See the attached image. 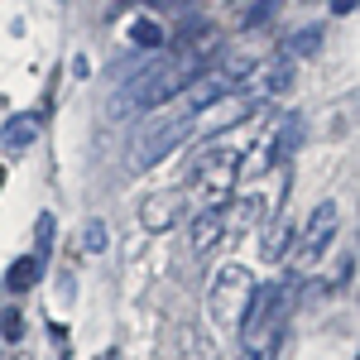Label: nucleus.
<instances>
[{"label": "nucleus", "mask_w": 360, "mask_h": 360, "mask_svg": "<svg viewBox=\"0 0 360 360\" xmlns=\"http://www.w3.org/2000/svg\"><path fill=\"white\" fill-rule=\"evenodd\" d=\"M106 245H111V231H106V221H86V226H82V250H86V255H101Z\"/></svg>", "instance_id": "11"}, {"label": "nucleus", "mask_w": 360, "mask_h": 360, "mask_svg": "<svg viewBox=\"0 0 360 360\" xmlns=\"http://www.w3.org/2000/svg\"><path fill=\"white\" fill-rule=\"evenodd\" d=\"M226 231V221H221V207H207L202 217L193 221V250H212V240Z\"/></svg>", "instance_id": "9"}, {"label": "nucleus", "mask_w": 360, "mask_h": 360, "mask_svg": "<svg viewBox=\"0 0 360 360\" xmlns=\"http://www.w3.org/2000/svg\"><path fill=\"white\" fill-rule=\"evenodd\" d=\"M298 144H303V115L293 111V115H283V120H278V139H274V149H269V164L283 168L293 154H298Z\"/></svg>", "instance_id": "6"}, {"label": "nucleus", "mask_w": 360, "mask_h": 360, "mask_svg": "<svg viewBox=\"0 0 360 360\" xmlns=\"http://www.w3.org/2000/svg\"><path fill=\"white\" fill-rule=\"evenodd\" d=\"M44 269V259L39 255H29V259H15L10 269H5V293H29L34 288V278Z\"/></svg>", "instance_id": "8"}, {"label": "nucleus", "mask_w": 360, "mask_h": 360, "mask_svg": "<svg viewBox=\"0 0 360 360\" xmlns=\"http://www.w3.org/2000/svg\"><path fill=\"white\" fill-rule=\"evenodd\" d=\"M178 207H183V193H154L139 207V221L149 226V231H168V226L178 221Z\"/></svg>", "instance_id": "4"}, {"label": "nucleus", "mask_w": 360, "mask_h": 360, "mask_svg": "<svg viewBox=\"0 0 360 360\" xmlns=\"http://www.w3.org/2000/svg\"><path fill=\"white\" fill-rule=\"evenodd\" d=\"M25 336V312L20 307H5L0 312V341H20Z\"/></svg>", "instance_id": "13"}, {"label": "nucleus", "mask_w": 360, "mask_h": 360, "mask_svg": "<svg viewBox=\"0 0 360 360\" xmlns=\"http://www.w3.org/2000/svg\"><path fill=\"white\" fill-rule=\"evenodd\" d=\"M288 236H293V226H288V221L274 226V236L264 240V259H283V250H288Z\"/></svg>", "instance_id": "14"}, {"label": "nucleus", "mask_w": 360, "mask_h": 360, "mask_svg": "<svg viewBox=\"0 0 360 360\" xmlns=\"http://www.w3.org/2000/svg\"><path fill=\"white\" fill-rule=\"evenodd\" d=\"M34 240H39V245H34V255H39V259H49V250H53V217H39Z\"/></svg>", "instance_id": "15"}, {"label": "nucleus", "mask_w": 360, "mask_h": 360, "mask_svg": "<svg viewBox=\"0 0 360 360\" xmlns=\"http://www.w3.org/2000/svg\"><path fill=\"white\" fill-rule=\"evenodd\" d=\"M130 39H135L139 49H159V44H164V29L154 25V20H135V25H130Z\"/></svg>", "instance_id": "12"}, {"label": "nucleus", "mask_w": 360, "mask_h": 360, "mask_svg": "<svg viewBox=\"0 0 360 360\" xmlns=\"http://www.w3.org/2000/svg\"><path fill=\"white\" fill-rule=\"evenodd\" d=\"M0 188H5V168H0Z\"/></svg>", "instance_id": "20"}, {"label": "nucleus", "mask_w": 360, "mask_h": 360, "mask_svg": "<svg viewBox=\"0 0 360 360\" xmlns=\"http://www.w3.org/2000/svg\"><path fill=\"white\" fill-rule=\"evenodd\" d=\"M322 49V29H298V34H288V53L293 58H312Z\"/></svg>", "instance_id": "10"}, {"label": "nucleus", "mask_w": 360, "mask_h": 360, "mask_svg": "<svg viewBox=\"0 0 360 360\" xmlns=\"http://www.w3.org/2000/svg\"><path fill=\"white\" fill-rule=\"evenodd\" d=\"M274 5H278V0H259V5H250V15H245V29H259V25H269V15H274Z\"/></svg>", "instance_id": "16"}, {"label": "nucleus", "mask_w": 360, "mask_h": 360, "mask_svg": "<svg viewBox=\"0 0 360 360\" xmlns=\"http://www.w3.org/2000/svg\"><path fill=\"white\" fill-rule=\"evenodd\" d=\"M336 226H341V212H336V202H322V207L312 212L307 231H303V255H307V259L327 255V245H332V236H336Z\"/></svg>", "instance_id": "3"}, {"label": "nucleus", "mask_w": 360, "mask_h": 360, "mask_svg": "<svg viewBox=\"0 0 360 360\" xmlns=\"http://www.w3.org/2000/svg\"><path fill=\"white\" fill-rule=\"evenodd\" d=\"M217 288H221V298H212V307H217L221 317H231V312H236V298H250V288H255V283H250L245 269H236V264H231V269H221Z\"/></svg>", "instance_id": "5"}, {"label": "nucleus", "mask_w": 360, "mask_h": 360, "mask_svg": "<svg viewBox=\"0 0 360 360\" xmlns=\"http://www.w3.org/2000/svg\"><path fill=\"white\" fill-rule=\"evenodd\" d=\"M197 130V115L188 111H173V115H159V120H149L144 130L135 135V149H130V164H135V173H149V168L159 164V159H168L183 139Z\"/></svg>", "instance_id": "1"}, {"label": "nucleus", "mask_w": 360, "mask_h": 360, "mask_svg": "<svg viewBox=\"0 0 360 360\" xmlns=\"http://www.w3.org/2000/svg\"><path fill=\"white\" fill-rule=\"evenodd\" d=\"M58 303H72V274H58Z\"/></svg>", "instance_id": "17"}, {"label": "nucleus", "mask_w": 360, "mask_h": 360, "mask_svg": "<svg viewBox=\"0 0 360 360\" xmlns=\"http://www.w3.org/2000/svg\"><path fill=\"white\" fill-rule=\"evenodd\" d=\"M356 5H360V0H332V15H351Z\"/></svg>", "instance_id": "18"}, {"label": "nucleus", "mask_w": 360, "mask_h": 360, "mask_svg": "<svg viewBox=\"0 0 360 360\" xmlns=\"http://www.w3.org/2000/svg\"><path fill=\"white\" fill-rule=\"evenodd\" d=\"M293 77H298V68H293V63H274V68H264V72H250L236 91H245L250 101H255V96H259V101H269V96H283V91L293 86Z\"/></svg>", "instance_id": "2"}, {"label": "nucleus", "mask_w": 360, "mask_h": 360, "mask_svg": "<svg viewBox=\"0 0 360 360\" xmlns=\"http://www.w3.org/2000/svg\"><path fill=\"white\" fill-rule=\"evenodd\" d=\"M101 360H120V351H106V356H101Z\"/></svg>", "instance_id": "19"}, {"label": "nucleus", "mask_w": 360, "mask_h": 360, "mask_svg": "<svg viewBox=\"0 0 360 360\" xmlns=\"http://www.w3.org/2000/svg\"><path fill=\"white\" fill-rule=\"evenodd\" d=\"M34 139H39V115H10L5 130H0V144H5L10 154H25Z\"/></svg>", "instance_id": "7"}]
</instances>
